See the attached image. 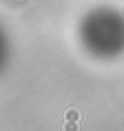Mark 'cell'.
<instances>
[{
	"label": "cell",
	"instance_id": "1",
	"mask_svg": "<svg viewBox=\"0 0 124 131\" xmlns=\"http://www.w3.org/2000/svg\"><path fill=\"white\" fill-rule=\"evenodd\" d=\"M66 118H68L69 122H73V120H77V118H80V113H79V111H75V109H69L68 115H66Z\"/></svg>",
	"mask_w": 124,
	"mask_h": 131
},
{
	"label": "cell",
	"instance_id": "2",
	"mask_svg": "<svg viewBox=\"0 0 124 131\" xmlns=\"http://www.w3.org/2000/svg\"><path fill=\"white\" fill-rule=\"evenodd\" d=\"M77 129H79V127H77L75 122H69V124L66 126V131H77Z\"/></svg>",
	"mask_w": 124,
	"mask_h": 131
}]
</instances>
